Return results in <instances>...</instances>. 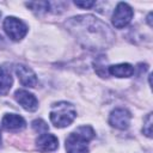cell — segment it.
I'll return each instance as SVG.
<instances>
[{
	"instance_id": "5bb4252c",
	"label": "cell",
	"mask_w": 153,
	"mask_h": 153,
	"mask_svg": "<svg viewBox=\"0 0 153 153\" xmlns=\"http://www.w3.org/2000/svg\"><path fill=\"white\" fill-rule=\"evenodd\" d=\"M32 128L35 131L39 133V134H43V133H47L49 130V127L48 124L43 121V120H35L32 122Z\"/></svg>"
},
{
	"instance_id": "30bf717a",
	"label": "cell",
	"mask_w": 153,
	"mask_h": 153,
	"mask_svg": "<svg viewBox=\"0 0 153 153\" xmlns=\"http://www.w3.org/2000/svg\"><path fill=\"white\" fill-rule=\"evenodd\" d=\"M36 146L42 152H51L59 147V140L53 134L43 133L36 140Z\"/></svg>"
},
{
	"instance_id": "52a82bcc",
	"label": "cell",
	"mask_w": 153,
	"mask_h": 153,
	"mask_svg": "<svg viewBox=\"0 0 153 153\" xmlns=\"http://www.w3.org/2000/svg\"><path fill=\"white\" fill-rule=\"evenodd\" d=\"M16 100L27 111H35L38 108L37 98L26 90H17L14 93Z\"/></svg>"
},
{
	"instance_id": "3957f363",
	"label": "cell",
	"mask_w": 153,
	"mask_h": 153,
	"mask_svg": "<svg viewBox=\"0 0 153 153\" xmlns=\"http://www.w3.org/2000/svg\"><path fill=\"white\" fill-rule=\"evenodd\" d=\"M50 121L57 128L68 127L76 117L75 108L67 102H59L51 105L50 110Z\"/></svg>"
},
{
	"instance_id": "9a60e30c",
	"label": "cell",
	"mask_w": 153,
	"mask_h": 153,
	"mask_svg": "<svg viewBox=\"0 0 153 153\" xmlns=\"http://www.w3.org/2000/svg\"><path fill=\"white\" fill-rule=\"evenodd\" d=\"M142 131H143L148 137L152 136V114H148V116L146 117Z\"/></svg>"
},
{
	"instance_id": "8992f818",
	"label": "cell",
	"mask_w": 153,
	"mask_h": 153,
	"mask_svg": "<svg viewBox=\"0 0 153 153\" xmlns=\"http://www.w3.org/2000/svg\"><path fill=\"white\" fill-rule=\"evenodd\" d=\"M130 118H131V115L127 109L116 108L115 110L111 111V114L109 116V123L114 128L123 130V129H127L129 127Z\"/></svg>"
},
{
	"instance_id": "e0dca14e",
	"label": "cell",
	"mask_w": 153,
	"mask_h": 153,
	"mask_svg": "<svg viewBox=\"0 0 153 153\" xmlns=\"http://www.w3.org/2000/svg\"><path fill=\"white\" fill-rule=\"evenodd\" d=\"M0 145H1V129H0Z\"/></svg>"
},
{
	"instance_id": "5b68a950",
	"label": "cell",
	"mask_w": 153,
	"mask_h": 153,
	"mask_svg": "<svg viewBox=\"0 0 153 153\" xmlns=\"http://www.w3.org/2000/svg\"><path fill=\"white\" fill-rule=\"evenodd\" d=\"M133 18V10L126 2L117 4L114 14H112V24L117 29H122L127 26Z\"/></svg>"
},
{
	"instance_id": "4fadbf2b",
	"label": "cell",
	"mask_w": 153,
	"mask_h": 153,
	"mask_svg": "<svg viewBox=\"0 0 153 153\" xmlns=\"http://www.w3.org/2000/svg\"><path fill=\"white\" fill-rule=\"evenodd\" d=\"M26 6L30 7L33 12L42 13V12H47V11H49V6H50V4H49L48 1H35V2H27Z\"/></svg>"
},
{
	"instance_id": "ba28073f",
	"label": "cell",
	"mask_w": 153,
	"mask_h": 153,
	"mask_svg": "<svg viewBox=\"0 0 153 153\" xmlns=\"http://www.w3.org/2000/svg\"><path fill=\"white\" fill-rule=\"evenodd\" d=\"M16 73L20 80V84L26 87H35L37 85V76L35 72L24 66V65H17L16 66Z\"/></svg>"
},
{
	"instance_id": "2e32d148",
	"label": "cell",
	"mask_w": 153,
	"mask_h": 153,
	"mask_svg": "<svg viewBox=\"0 0 153 153\" xmlns=\"http://www.w3.org/2000/svg\"><path fill=\"white\" fill-rule=\"evenodd\" d=\"M74 4L82 8H90L94 5V1H74Z\"/></svg>"
},
{
	"instance_id": "7c38bea8",
	"label": "cell",
	"mask_w": 153,
	"mask_h": 153,
	"mask_svg": "<svg viewBox=\"0 0 153 153\" xmlns=\"http://www.w3.org/2000/svg\"><path fill=\"white\" fill-rule=\"evenodd\" d=\"M12 76L6 67H0V96L6 94L12 86Z\"/></svg>"
},
{
	"instance_id": "ac0fdd59",
	"label": "cell",
	"mask_w": 153,
	"mask_h": 153,
	"mask_svg": "<svg viewBox=\"0 0 153 153\" xmlns=\"http://www.w3.org/2000/svg\"><path fill=\"white\" fill-rule=\"evenodd\" d=\"M0 16H1V13H0Z\"/></svg>"
},
{
	"instance_id": "9c48e42d",
	"label": "cell",
	"mask_w": 153,
	"mask_h": 153,
	"mask_svg": "<svg viewBox=\"0 0 153 153\" xmlns=\"http://www.w3.org/2000/svg\"><path fill=\"white\" fill-rule=\"evenodd\" d=\"M2 127L8 131H19L25 128V120L16 114H6L1 121Z\"/></svg>"
},
{
	"instance_id": "7a4b0ae2",
	"label": "cell",
	"mask_w": 153,
	"mask_h": 153,
	"mask_svg": "<svg viewBox=\"0 0 153 153\" xmlns=\"http://www.w3.org/2000/svg\"><path fill=\"white\" fill-rule=\"evenodd\" d=\"M94 137V130L90 126H81L66 139L67 153H88V142Z\"/></svg>"
},
{
	"instance_id": "277c9868",
	"label": "cell",
	"mask_w": 153,
	"mask_h": 153,
	"mask_svg": "<svg viewBox=\"0 0 153 153\" xmlns=\"http://www.w3.org/2000/svg\"><path fill=\"white\" fill-rule=\"evenodd\" d=\"M4 30L13 41H20L27 32V26L16 17H7L4 20Z\"/></svg>"
},
{
	"instance_id": "8fae6325",
	"label": "cell",
	"mask_w": 153,
	"mask_h": 153,
	"mask_svg": "<svg viewBox=\"0 0 153 153\" xmlns=\"http://www.w3.org/2000/svg\"><path fill=\"white\" fill-rule=\"evenodd\" d=\"M109 73L117 78H129L134 74V67L129 63H118L110 66Z\"/></svg>"
},
{
	"instance_id": "6da1fadb",
	"label": "cell",
	"mask_w": 153,
	"mask_h": 153,
	"mask_svg": "<svg viewBox=\"0 0 153 153\" xmlns=\"http://www.w3.org/2000/svg\"><path fill=\"white\" fill-rule=\"evenodd\" d=\"M66 24L74 37L87 49H105L115 38L108 24L91 14L73 17Z\"/></svg>"
}]
</instances>
